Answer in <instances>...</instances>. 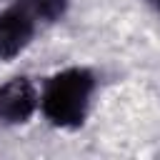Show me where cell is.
Masks as SVG:
<instances>
[{
    "label": "cell",
    "mask_w": 160,
    "mask_h": 160,
    "mask_svg": "<svg viewBox=\"0 0 160 160\" xmlns=\"http://www.w3.org/2000/svg\"><path fill=\"white\" fill-rule=\"evenodd\" d=\"M15 5L35 22H55L68 10V0H15Z\"/></svg>",
    "instance_id": "obj_4"
},
{
    "label": "cell",
    "mask_w": 160,
    "mask_h": 160,
    "mask_svg": "<svg viewBox=\"0 0 160 160\" xmlns=\"http://www.w3.org/2000/svg\"><path fill=\"white\" fill-rule=\"evenodd\" d=\"M150 5H152L155 10H160V0H150Z\"/></svg>",
    "instance_id": "obj_5"
},
{
    "label": "cell",
    "mask_w": 160,
    "mask_h": 160,
    "mask_svg": "<svg viewBox=\"0 0 160 160\" xmlns=\"http://www.w3.org/2000/svg\"><path fill=\"white\" fill-rule=\"evenodd\" d=\"M40 108V92L28 78H12L0 85V122H28Z\"/></svg>",
    "instance_id": "obj_2"
},
{
    "label": "cell",
    "mask_w": 160,
    "mask_h": 160,
    "mask_svg": "<svg viewBox=\"0 0 160 160\" xmlns=\"http://www.w3.org/2000/svg\"><path fill=\"white\" fill-rule=\"evenodd\" d=\"M38 22L25 15L18 5L0 12V62L12 60L18 52L28 48V42L35 35Z\"/></svg>",
    "instance_id": "obj_3"
},
{
    "label": "cell",
    "mask_w": 160,
    "mask_h": 160,
    "mask_svg": "<svg viewBox=\"0 0 160 160\" xmlns=\"http://www.w3.org/2000/svg\"><path fill=\"white\" fill-rule=\"evenodd\" d=\"M95 78L88 68H68L55 72L40 90V110L55 128H80L90 110Z\"/></svg>",
    "instance_id": "obj_1"
}]
</instances>
